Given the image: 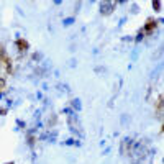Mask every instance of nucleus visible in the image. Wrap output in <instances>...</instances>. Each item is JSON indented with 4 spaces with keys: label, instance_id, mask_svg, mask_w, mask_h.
<instances>
[{
    "label": "nucleus",
    "instance_id": "nucleus-1",
    "mask_svg": "<svg viewBox=\"0 0 164 164\" xmlns=\"http://www.w3.org/2000/svg\"><path fill=\"white\" fill-rule=\"evenodd\" d=\"M156 26H157V21H156V20H153V18H149L148 21H146V25H144V31L151 33L154 28H156Z\"/></svg>",
    "mask_w": 164,
    "mask_h": 164
},
{
    "label": "nucleus",
    "instance_id": "nucleus-2",
    "mask_svg": "<svg viewBox=\"0 0 164 164\" xmlns=\"http://www.w3.org/2000/svg\"><path fill=\"white\" fill-rule=\"evenodd\" d=\"M17 46H18V51H26L28 49V43L25 39H17Z\"/></svg>",
    "mask_w": 164,
    "mask_h": 164
},
{
    "label": "nucleus",
    "instance_id": "nucleus-3",
    "mask_svg": "<svg viewBox=\"0 0 164 164\" xmlns=\"http://www.w3.org/2000/svg\"><path fill=\"white\" fill-rule=\"evenodd\" d=\"M5 89V79H0V90Z\"/></svg>",
    "mask_w": 164,
    "mask_h": 164
},
{
    "label": "nucleus",
    "instance_id": "nucleus-4",
    "mask_svg": "<svg viewBox=\"0 0 164 164\" xmlns=\"http://www.w3.org/2000/svg\"><path fill=\"white\" fill-rule=\"evenodd\" d=\"M161 5H163L161 2H156V3H153V7H156V8H157V12H159V8H161Z\"/></svg>",
    "mask_w": 164,
    "mask_h": 164
}]
</instances>
